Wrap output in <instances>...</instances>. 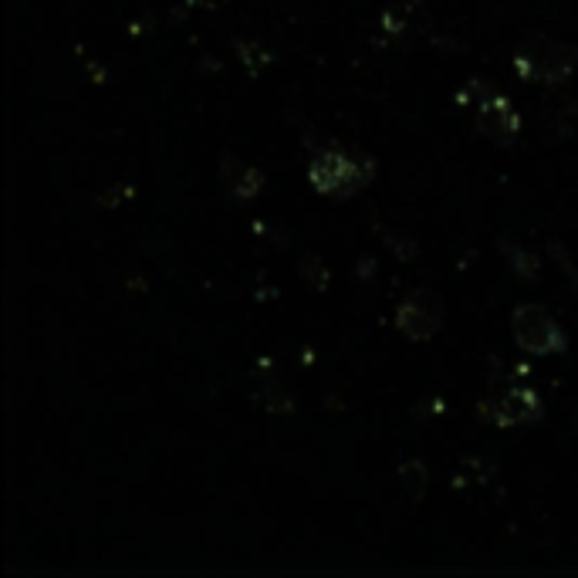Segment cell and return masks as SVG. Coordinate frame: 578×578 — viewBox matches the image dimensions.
I'll return each mask as SVG.
<instances>
[{"label":"cell","instance_id":"cell-6","mask_svg":"<svg viewBox=\"0 0 578 578\" xmlns=\"http://www.w3.org/2000/svg\"><path fill=\"white\" fill-rule=\"evenodd\" d=\"M443 315H447V308H443L440 295H433V291H413V295L399 305L396 325L409 342H426L440 332Z\"/></svg>","mask_w":578,"mask_h":578},{"label":"cell","instance_id":"cell-1","mask_svg":"<svg viewBox=\"0 0 578 578\" xmlns=\"http://www.w3.org/2000/svg\"><path fill=\"white\" fill-rule=\"evenodd\" d=\"M308 180L318 193H325V197L345 200V197H352V193H359L362 186L372 180V163L369 159L328 149V153H318L311 159Z\"/></svg>","mask_w":578,"mask_h":578},{"label":"cell","instance_id":"cell-2","mask_svg":"<svg viewBox=\"0 0 578 578\" xmlns=\"http://www.w3.org/2000/svg\"><path fill=\"white\" fill-rule=\"evenodd\" d=\"M514 65L524 78H535V82H565L568 75L578 68V48L562 44L555 38H528L514 51Z\"/></svg>","mask_w":578,"mask_h":578},{"label":"cell","instance_id":"cell-5","mask_svg":"<svg viewBox=\"0 0 578 578\" xmlns=\"http://www.w3.org/2000/svg\"><path fill=\"white\" fill-rule=\"evenodd\" d=\"M545 406L541 399L524 386H504L491 393L487 399H480L477 416L494 426H521V423H535L541 420Z\"/></svg>","mask_w":578,"mask_h":578},{"label":"cell","instance_id":"cell-7","mask_svg":"<svg viewBox=\"0 0 578 578\" xmlns=\"http://www.w3.org/2000/svg\"><path fill=\"white\" fill-rule=\"evenodd\" d=\"M220 180H224V186L234 200H254L264 186V176L257 173L254 166H247L244 159H237L230 153L220 159Z\"/></svg>","mask_w":578,"mask_h":578},{"label":"cell","instance_id":"cell-4","mask_svg":"<svg viewBox=\"0 0 578 578\" xmlns=\"http://www.w3.org/2000/svg\"><path fill=\"white\" fill-rule=\"evenodd\" d=\"M511 332H514V342L531 355H555L568 349V335L562 332V325L538 305L514 308Z\"/></svg>","mask_w":578,"mask_h":578},{"label":"cell","instance_id":"cell-8","mask_svg":"<svg viewBox=\"0 0 578 578\" xmlns=\"http://www.w3.org/2000/svg\"><path fill=\"white\" fill-rule=\"evenodd\" d=\"M508 257H511V264H518V271L524 274V278H531V274H535V261H524V251H521V247H514V251H511Z\"/></svg>","mask_w":578,"mask_h":578},{"label":"cell","instance_id":"cell-3","mask_svg":"<svg viewBox=\"0 0 578 578\" xmlns=\"http://www.w3.org/2000/svg\"><path fill=\"white\" fill-rule=\"evenodd\" d=\"M460 99L477 105V129L484 132L487 139H494L497 146H511L521 129V119L504 95H497L494 88L484 82H470L467 95H460Z\"/></svg>","mask_w":578,"mask_h":578}]
</instances>
